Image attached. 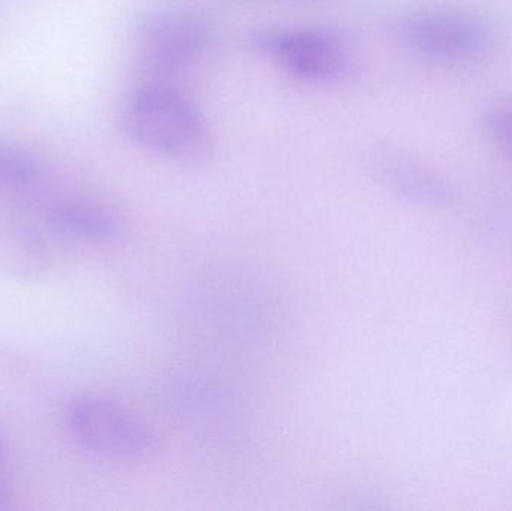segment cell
<instances>
[{
    "label": "cell",
    "instance_id": "obj_1",
    "mask_svg": "<svg viewBox=\"0 0 512 511\" xmlns=\"http://www.w3.org/2000/svg\"><path fill=\"white\" fill-rule=\"evenodd\" d=\"M120 126L131 143L179 164L206 161L213 134L203 111L173 83L149 81L128 93Z\"/></svg>",
    "mask_w": 512,
    "mask_h": 511
},
{
    "label": "cell",
    "instance_id": "obj_2",
    "mask_svg": "<svg viewBox=\"0 0 512 511\" xmlns=\"http://www.w3.org/2000/svg\"><path fill=\"white\" fill-rule=\"evenodd\" d=\"M251 45L301 83H342L351 77L357 63L351 42L333 27H264L252 33Z\"/></svg>",
    "mask_w": 512,
    "mask_h": 511
},
{
    "label": "cell",
    "instance_id": "obj_3",
    "mask_svg": "<svg viewBox=\"0 0 512 511\" xmlns=\"http://www.w3.org/2000/svg\"><path fill=\"white\" fill-rule=\"evenodd\" d=\"M65 420L72 438L102 458L141 464L158 458L162 450L158 434L143 419L102 396L72 399Z\"/></svg>",
    "mask_w": 512,
    "mask_h": 511
},
{
    "label": "cell",
    "instance_id": "obj_4",
    "mask_svg": "<svg viewBox=\"0 0 512 511\" xmlns=\"http://www.w3.org/2000/svg\"><path fill=\"white\" fill-rule=\"evenodd\" d=\"M393 36L406 50L436 62H475L495 45V30L486 18L441 6L400 15L394 21Z\"/></svg>",
    "mask_w": 512,
    "mask_h": 511
},
{
    "label": "cell",
    "instance_id": "obj_5",
    "mask_svg": "<svg viewBox=\"0 0 512 511\" xmlns=\"http://www.w3.org/2000/svg\"><path fill=\"white\" fill-rule=\"evenodd\" d=\"M215 42L212 24L197 12L165 9L141 21L137 53L149 81L171 80L194 68Z\"/></svg>",
    "mask_w": 512,
    "mask_h": 511
},
{
    "label": "cell",
    "instance_id": "obj_6",
    "mask_svg": "<svg viewBox=\"0 0 512 511\" xmlns=\"http://www.w3.org/2000/svg\"><path fill=\"white\" fill-rule=\"evenodd\" d=\"M372 171L391 194L415 206L445 207L454 200L453 188L438 171L397 150H378Z\"/></svg>",
    "mask_w": 512,
    "mask_h": 511
},
{
    "label": "cell",
    "instance_id": "obj_7",
    "mask_svg": "<svg viewBox=\"0 0 512 511\" xmlns=\"http://www.w3.org/2000/svg\"><path fill=\"white\" fill-rule=\"evenodd\" d=\"M48 219L57 231L81 242L107 245L122 236V225L113 213L83 201L54 204Z\"/></svg>",
    "mask_w": 512,
    "mask_h": 511
},
{
    "label": "cell",
    "instance_id": "obj_8",
    "mask_svg": "<svg viewBox=\"0 0 512 511\" xmlns=\"http://www.w3.org/2000/svg\"><path fill=\"white\" fill-rule=\"evenodd\" d=\"M50 266L44 240L24 227L0 228V269L20 281H38Z\"/></svg>",
    "mask_w": 512,
    "mask_h": 511
},
{
    "label": "cell",
    "instance_id": "obj_9",
    "mask_svg": "<svg viewBox=\"0 0 512 511\" xmlns=\"http://www.w3.org/2000/svg\"><path fill=\"white\" fill-rule=\"evenodd\" d=\"M39 179L41 165L35 156L24 147L0 138V191H27L33 188Z\"/></svg>",
    "mask_w": 512,
    "mask_h": 511
},
{
    "label": "cell",
    "instance_id": "obj_10",
    "mask_svg": "<svg viewBox=\"0 0 512 511\" xmlns=\"http://www.w3.org/2000/svg\"><path fill=\"white\" fill-rule=\"evenodd\" d=\"M483 125L490 140L512 156V98L490 105L484 113Z\"/></svg>",
    "mask_w": 512,
    "mask_h": 511
},
{
    "label": "cell",
    "instance_id": "obj_11",
    "mask_svg": "<svg viewBox=\"0 0 512 511\" xmlns=\"http://www.w3.org/2000/svg\"><path fill=\"white\" fill-rule=\"evenodd\" d=\"M9 500H11V491H9L8 480L0 473V509H5Z\"/></svg>",
    "mask_w": 512,
    "mask_h": 511
}]
</instances>
